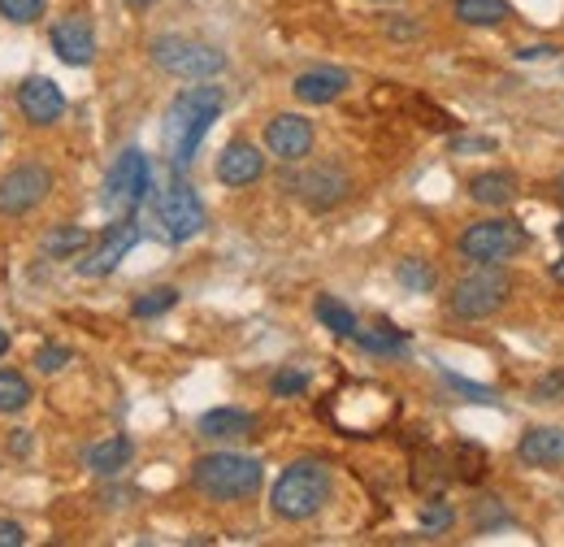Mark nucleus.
I'll return each instance as SVG.
<instances>
[{
  "label": "nucleus",
  "instance_id": "obj_16",
  "mask_svg": "<svg viewBox=\"0 0 564 547\" xmlns=\"http://www.w3.org/2000/svg\"><path fill=\"white\" fill-rule=\"evenodd\" d=\"M517 457L534 470H556L564 465V426H530L517 443Z\"/></svg>",
  "mask_w": 564,
  "mask_h": 547
},
{
  "label": "nucleus",
  "instance_id": "obj_39",
  "mask_svg": "<svg viewBox=\"0 0 564 547\" xmlns=\"http://www.w3.org/2000/svg\"><path fill=\"white\" fill-rule=\"evenodd\" d=\"M552 278H556V282H561V287H564V257H561V261H556V266H552Z\"/></svg>",
  "mask_w": 564,
  "mask_h": 547
},
{
  "label": "nucleus",
  "instance_id": "obj_28",
  "mask_svg": "<svg viewBox=\"0 0 564 547\" xmlns=\"http://www.w3.org/2000/svg\"><path fill=\"white\" fill-rule=\"evenodd\" d=\"M40 13H44V0H0V18L13 22V26L40 22Z\"/></svg>",
  "mask_w": 564,
  "mask_h": 547
},
{
  "label": "nucleus",
  "instance_id": "obj_33",
  "mask_svg": "<svg viewBox=\"0 0 564 547\" xmlns=\"http://www.w3.org/2000/svg\"><path fill=\"white\" fill-rule=\"evenodd\" d=\"M447 383L456 387V392H465V400H482V405H495V396L487 387H474V383H465V378H456V374H447Z\"/></svg>",
  "mask_w": 564,
  "mask_h": 547
},
{
  "label": "nucleus",
  "instance_id": "obj_41",
  "mask_svg": "<svg viewBox=\"0 0 564 547\" xmlns=\"http://www.w3.org/2000/svg\"><path fill=\"white\" fill-rule=\"evenodd\" d=\"M127 4H131V9H148V4H152V0H127Z\"/></svg>",
  "mask_w": 564,
  "mask_h": 547
},
{
  "label": "nucleus",
  "instance_id": "obj_12",
  "mask_svg": "<svg viewBox=\"0 0 564 547\" xmlns=\"http://www.w3.org/2000/svg\"><path fill=\"white\" fill-rule=\"evenodd\" d=\"M18 109H22V118H26L31 127H53V122H62V114H66V96H62V87H57L53 78L31 74V78L18 87Z\"/></svg>",
  "mask_w": 564,
  "mask_h": 547
},
{
  "label": "nucleus",
  "instance_id": "obj_37",
  "mask_svg": "<svg viewBox=\"0 0 564 547\" xmlns=\"http://www.w3.org/2000/svg\"><path fill=\"white\" fill-rule=\"evenodd\" d=\"M387 31H391L395 40H413V35H417V22H391Z\"/></svg>",
  "mask_w": 564,
  "mask_h": 547
},
{
  "label": "nucleus",
  "instance_id": "obj_40",
  "mask_svg": "<svg viewBox=\"0 0 564 547\" xmlns=\"http://www.w3.org/2000/svg\"><path fill=\"white\" fill-rule=\"evenodd\" d=\"M4 352H9V335H4V331H0V356H4Z\"/></svg>",
  "mask_w": 564,
  "mask_h": 547
},
{
  "label": "nucleus",
  "instance_id": "obj_15",
  "mask_svg": "<svg viewBox=\"0 0 564 547\" xmlns=\"http://www.w3.org/2000/svg\"><path fill=\"white\" fill-rule=\"evenodd\" d=\"M348 87H352V74H348V69H339V66L304 69V74L291 83L295 100H304V105H330V100H339Z\"/></svg>",
  "mask_w": 564,
  "mask_h": 547
},
{
  "label": "nucleus",
  "instance_id": "obj_23",
  "mask_svg": "<svg viewBox=\"0 0 564 547\" xmlns=\"http://www.w3.org/2000/svg\"><path fill=\"white\" fill-rule=\"evenodd\" d=\"M87 244H91L87 226H57L44 235L40 248H44V257H78V253H87Z\"/></svg>",
  "mask_w": 564,
  "mask_h": 547
},
{
  "label": "nucleus",
  "instance_id": "obj_19",
  "mask_svg": "<svg viewBox=\"0 0 564 547\" xmlns=\"http://www.w3.org/2000/svg\"><path fill=\"white\" fill-rule=\"evenodd\" d=\"M131 452H135V448H131V439H122V435H118V439H105V443L87 448V457H83V461H87V470H91V474L113 479V474H122V470L131 465Z\"/></svg>",
  "mask_w": 564,
  "mask_h": 547
},
{
  "label": "nucleus",
  "instance_id": "obj_3",
  "mask_svg": "<svg viewBox=\"0 0 564 547\" xmlns=\"http://www.w3.org/2000/svg\"><path fill=\"white\" fill-rule=\"evenodd\" d=\"M330 465L322 461H295L282 470V479L270 491V508L279 513L282 522H308L326 508L330 500Z\"/></svg>",
  "mask_w": 564,
  "mask_h": 547
},
{
  "label": "nucleus",
  "instance_id": "obj_22",
  "mask_svg": "<svg viewBox=\"0 0 564 547\" xmlns=\"http://www.w3.org/2000/svg\"><path fill=\"white\" fill-rule=\"evenodd\" d=\"M508 13H512L508 0H456V18L465 26H499L508 22Z\"/></svg>",
  "mask_w": 564,
  "mask_h": 547
},
{
  "label": "nucleus",
  "instance_id": "obj_26",
  "mask_svg": "<svg viewBox=\"0 0 564 547\" xmlns=\"http://www.w3.org/2000/svg\"><path fill=\"white\" fill-rule=\"evenodd\" d=\"M178 304V291L174 287H156V291H148V296H140L135 304H131V313L135 318H161V313H170Z\"/></svg>",
  "mask_w": 564,
  "mask_h": 547
},
{
  "label": "nucleus",
  "instance_id": "obj_9",
  "mask_svg": "<svg viewBox=\"0 0 564 547\" xmlns=\"http://www.w3.org/2000/svg\"><path fill=\"white\" fill-rule=\"evenodd\" d=\"M48 192H53L48 165H35V161L13 165V170L0 179V213H4V217H22V213H31L35 205H44Z\"/></svg>",
  "mask_w": 564,
  "mask_h": 547
},
{
  "label": "nucleus",
  "instance_id": "obj_44",
  "mask_svg": "<svg viewBox=\"0 0 564 547\" xmlns=\"http://www.w3.org/2000/svg\"><path fill=\"white\" fill-rule=\"evenodd\" d=\"M378 4H387V0H378Z\"/></svg>",
  "mask_w": 564,
  "mask_h": 547
},
{
  "label": "nucleus",
  "instance_id": "obj_6",
  "mask_svg": "<svg viewBox=\"0 0 564 547\" xmlns=\"http://www.w3.org/2000/svg\"><path fill=\"white\" fill-rule=\"evenodd\" d=\"M152 62L174 78L205 83V78H217L226 69V53L213 49V44H200V40H187V35H156L152 40Z\"/></svg>",
  "mask_w": 564,
  "mask_h": 547
},
{
  "label": "nucleus",
  "instance_id": "obj_29",
  "mask_svg": "<svg viewBox=\"0 0 564 547\" xmlns=\"http://www.w3.org/2000/svg\"><path fill=\"white\" fill-rule=\"evenodd\" d=\"M70 361H74V352L66 343H44V347L35 352V369H40V374H62Z\"/></svg>",
  "mask_w": 564,
  "mask_h": 547
},
{
  "label": "nucleus",
  "instance_id": "obj_20",
  "mask_svg": "<svg viewBox=\"0 0 564 547\" xmlns=\"http://www.w3.org/2000/svg\"><path fill=\"white\" fill-rule=\"evenodd\" d=\"M469 196L487 208H503V205H512V196H517V179H512L508 170L474 174V179H469Z\"/></svg>",
  "mask_w": 564,
  "mask_h": 547
},
{
  "label": "nucleus",
  "instance_id": "obj_31",
  "mask_svg": "<svg viewBox=\"0 0 564 547\" xmlns=\"http://www.w3.org/2000/svg\"><path fill=\"white\" fill-rule=\"evenodd\" d=\"M452 522H456V513H452L447 504H430V508L422 513L425 535H443V530H452Z\"/></svg>",
  "mask_w": 564,
  "mask_h": 547
},
{
  "label": "nucleus",
  "instance_id": "obj_17",
  "mask_svg": "<svg viewBox=\"0 0 564 547\" xmlns=\"http://www.w3.org/2000/svg\"><path fill=\"white\" fill-rule=\"evenodd\" d=\"M53 49L66 66H91L96 62V35L83 18H62L53 26Z\"/></svg>",
  "mask_w": 564,
  "mask_h": 547
},
{
  "label": "nucleus",
  "instance_id": "obj_27",
  "mask_svg": "<svg viewBox=\"0 0 564 547\" xmlns=\"http://www.w3.org/2000/svg\"><path fill=\"white\" fill-rule=\"evenodd\" d=\"M395 278L409 287V291H417V296H425V291H434V270L425 266V261H417V257H409V261H400V270H395Z\"/></svg>",
  "mask_w": 564,
  "mask_h": 547
},
{
  "label": "nucleus",
  "instance_id": "obj_25",
  "mask_svg": "<svg viewBox=\"0 0 564 547\" xmlns=\"http://www.w3.org/2000/svg\"><path fill=\"white\" fill-rule=\"evenodd\" d=\"M31 400H35L31 383L22 374H13V369H0V412H22Z\"/></svg>",
  "mask_w": 564,
  "mask_h": 547
},
{
  "label": "nucleus",
  "instance_id": "obj_13",
  "mask_svg": "<svg viewBox=\"0 0 564 547\" xmlns=\"http://www.w3.org/2000/svg\"><path fill=\"white\" fill-rule=\"evenodd\" d=\"M313 122L308 118H300V114H279V118H270V127H265V148L279 157V161H304L308 152H313Z\"/></svg>",
  "mask_w": 564,
  "mask_h": 547
},
{
  "label": "nucleus",
  "instance_id": "obj_43",
  "mask_svg": "<svg viewBox=\"0 0 564 547\" xmlns=\"http://www.w3.org/2000/svg\"><path fill=\"white\" fill-rule=\"evenodd\" d=\"M561 244H564V222H561Z\"/></svg>",
  "mask_w": 564,
  "mask_h": 547
},
{
  "label": "nucleus",
  "instance_id": "obj_7",
  "mask_svg": "<svg viewBox=\"0 0 564 547\" xmlns=\"http://www.w3.org/2000/svg\"><path fill=\"white\" fill-rule=\"evenodd\" d=\"M152 217H156V226H161V235L170 244H187V239H196L205 230V205L183 179H174V183L152 192Z\"/></svg>",
  "mask_w": 564,
  "mask_h": 547
},
{
  "label": "nucleus",
  "instance_id": "obj_34",
  "mask_svg": "<svg viewBox=\"0 0 564 547\" xmlns=\"http://www.w3.org/2000/svg\"><path fill=\"white\" fill-rule=\"evenodd\" d=\"M22 544H26L22 526H18V522H9V517H0V547H22Z\"/></svg>",
  "mask_w": 564,
  "mask_h": 547
},
{
  "label": "nucleus",
  "instance_id": "obj_5",
  "mask_svg": "<svg viewBox=\"0 0 564 547\" xmlns=\"http://www.w3.org/2000/svg\"><path fill=\"white\" fill-rule=\"evenodd\" d=\"M525 244H530V235H525V226L512 222V217L474 222V226L456 239L460 257L474 261V266H503V261H512L517 253H525Z\"/></svg>",
  "mask_w": 564,
  "mask_h": 547
},
{
  "label": "nucleus",
  "instance_id": "obj_8",
  "mask_svg": "<svg viewBox=\"0 0 564 547\" xmlns=\"http://www.w3.org/2000/svg\"><path fill=\"white\" fill-rule=\"evenodd\" d=\"M148 187H152V165L140 148H127L118 157V165L109 170V183H105V208L118 213V217H131L140 201H148Z\"/></svg>",
  "mask_w": 564,
  "mask_h": 547
},
{
  "label": "nucleus",
  "instance_id": "obj_10",
  "mask_svg": "<svg viewBox=\"0 0 564 547\" xmlns=\"http://www.w3.org/2000/svg\"><path fill=\"white\" fill-rule=\"evenodd\" d=\"M140 244V226L131 217H118L105 226V235L96 239V248L87 257H78V274L83 278H105L122 266V257H131V248Z\"/></svg>",
  "mask_w": 564,
  "mask_h": 547
},
{
  "label": "nucleus",
  "instance_id": "obj_42",
  "mask_svg": "<svg viewBox=\"0 0 564 547\" xmlns=\"http://www.w3.org/2000/svg\"><path fill=\"white\" fill-rule=\"evenodd\" d=\"M556 196H561V201H564V174H561V179H556Z\"/></svg>",
  "mask_w": 564,
  "mask_h": 547
},
{
  "label": "nucleus",
  "instance_id": "obj_21",
  "mask_svg": "<svg viewBox=\"0 0 564 547\" xmlns=\"http://www.w3.org/2000/svg\"><path fill=\"white\" fill-rule=\"evenodd\" d=\"M317 322H322L330 335H339V340H352L356 331H360L356 313L344 300H335V296H317Z\"/></svg>",
  "mask_w": 564,
  "mask_h": 547
},
{
  "label": "nucleus",
  "instance_id": "obj_18",
  "mask_svg": "<svg viewBox=\"0 0 564 547\" xmlns=\"http://www.w3.org/2000/svg\"><path fill=\"white\" fill-rule=\"evenodd\" d=\"M205 439H243L257 430V417L243 409H209L196 426Z\"/></svg>",
  "mask_w": 564,
  "mask_h": 547
},
{
  "label": "nucleus",
  "instance_id": "obj_32",
  "mask_svg": "<svg viewBox=\"0 0 564 547\" xmlns=\"http://www.w3.org/2000/svg\"><path fill=\"white\" fill-rule=\"evenodd\" d=\"M534 400H564V369H552L547 378L534 383Z\"/></svg>",
  "mask_w": 564,
  "mask_h": 547
},
{
  "label": "nucleus",
  "instance_id": "obj_11",
  "mask_svg": "<svg viewBox=\"0 0 564 547\" xmlns=\"http://www.w3.org/2000/svg\"><path fill=\"white\" fill-rule=\"evenodd\" d=\"M286 187L304 201L308 208H335L339 201H348V174L344 170H335V165H313V170H304V174H295V179H286Z\"/></svg>",
  "mask_w": 564,
  "mask_h": 547
},
{
  "label": "nucleus",
  "instance_id": "obj_30",
  "mask_svg": "<svg viewBox=\"0 0 564 547\" xmlns=\"http://www.w3.org/2000/svg\"><path fill=\"white\" fill-rule=\"evenodd\" d=\"M270 392H274L279 400H295V396L308 392V374H304V369H279L274 383H270Z\"/></svg>",
  "mask_w": 564,
  "mask_h": 547
},
{
  "label": "nucleus",
  "instance_id": "obj_35",
  "mask_svg": "<svg viewBox=\"0 0 564 547\" xmlns=\"http://www.w3.org/2000/svg\"><path fill=\"white\" fill-rule=\"evenodd\" d=\"M456 152H491L495 139H452Z\"/></svg>",
  "mask_w": 564,
  "mask_h": 547
},
{
  "label": "nucleus",
  "instance_id": "obj_36",
  "mask_svg": "<svg viewBox=\"0 0 564 547\" xmlns=\"http://www.w3.org/2000/svg\"><path fill=\"white\" fill-rule=\"evenodd\" d=\"M556 53H561V49H552V44H530V49H521L517 57H521V62H534V57H556Z\"/></svg>",
  "mask_w": 564,
  "mask_h": 547
},
{
  "label": "nucleus",
  "instance_id": "obj_38",
  "mask_svg": "<svg viewBox=\"0 0 564 547\" xmlns=\"http://www.w3.org/2000/svg\"><path fill=\"white\" fill-rule=\"evenodd\" d=\"M9 448H13L18 457H26V452H31V435H26V430H18V435L9 439Z\"/></svg>",
  "mask_w": 564,
  "mask_h": 547
},
{
  "label": "nucleus",
  "instance_id": "obj_24",
  "mask_svg": "<svg viewBox=\"0 0 564 547\" xmlns=\"http://www.w3.org/2000/svg\"><path fill=\"white\" fill-rule=\"evenodd\" d=\"M365 352H373V356H400V352H409V340L404 335H395V326H387V322H378L373 331H356L352 335Z\"/></svg>",
  "mask_w": 564,
  "mask_h": 547
},
{
  "label": "nucleus",
  "instance_id": "obj_1",
  "mask_svg": "<svg viewBox=\"0 0 564 547\" xmlns=\"http://www.w3.org/2000/svg\"><path fill=\"white\" fill-rule=\"evenodd\" d=\"M221 109H226V92L217 83H196V87H187L170 100L161 136H165V152L178 170L196 161V152L213 131V122L221 118Z\"/></svg>",
  "mask_w": 564,
  "mask_h": 547
},
{
  "label": "nucleus",
  "instance_id": "obj_2",
  "mask_svg": "<svg viewBox=\"0 0 564 547\" xmlns=\"http://www.w3.org/2000/svg\"><path fill=\"white\" fill-rule=\"evenodd\" d=\"M265 482V465L243 452H209L192 465V486L213 504H239L252 500Z\"/></svg>",
  "mask_w": 564,
  "mask_h": 547
},
{
  "label": "nucleus",
  "instance_id": "obj_4",
  "mask_svg": "<svg viewBox=\"0 0 564 547\" xmlns=\"http://www.w3.org/2000/svg\"><path fill=\"white\" fill-rule=\"evenodd\" d=\"M508 291H512V278L499 270V266H478L469 270L456 287H452V318L460 322H487L495 318L503 304H508Z\"/></svg>",
  "mask_w": 564,
  "mask_h": 547
},
{
  "label": "nucleus",
  "instance_id": "obj_14",
  "mask_svg": "<svg viewBox=\"0 0 564 547\" xmlns=\"http://www.w3.org/2000/svg\"><path fill=\"white\" fill-rule=\"evenodd\" d=\"M261 174H265V152H261L257 143L235 139V143L221 148V157H217V179H221L226 187H248V183H257Z\"/></svg>",
  "mask_w": 564,
  "mask_h": 547
}]
</instances>
